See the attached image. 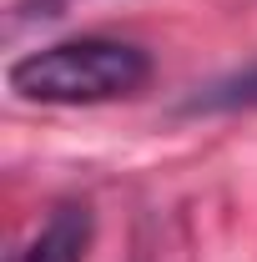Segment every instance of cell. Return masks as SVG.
Here are the masks:
<instances>
[{
	"instance_id": "obj_4",
	"label": "cell",
	"mask_w": 257,
	"mask_h": 262,
	"mask_svg": "<svg viewBox=\"0 0 257 262\" xmlns=\"http://www.w3.org/2000/svg\"><path fill=\"white\" fill-rule=\"evenodd\" d=\"M61 5H71V0H20L15 10H20V15H56Z\"/></svg>"
},
{
	"instance_id": "obj_2",
	"label": "cell",
	"mask_w": 257,
	"mask_h": 262,
	"mask_svg": "<svg viewBox=\"0 0 257 262\" xmlns=\"http://www.w3.org/2000/svg\"><path fill=\"white\" fill-rule=\"evenodd\" d=\"M91 232H96L91 207H86V202H61V207L40 222V232H35L10 262H86Z\"/></svg>"
},
{
	"instance_id": "obj_3",
	"label": "cell",
	"mask_w": 257,
	"mask_h": 262,
	"mask_svg": "<svg viewBox=\"0 0 257 262\" xmlns=\"http://www.w3.org/2000/svg\"><path fill=\"white\" fill-rule=\"evenodd\" d=\"M182 116H227V111H257V61L227 71L207 86H192L177 101Z\"/></svg>"
},
{
	"instance_id": "obj_1",
	"label": "cell",
	"mask_w": 257,
	"mask_h": 262,
	"mask_svg": "<svg viewBox=\"0 0 257 262\" xmlns=\"http://www.w3.org/2000/svg\"><path fill=\"white\" fill-rule=\"evenodd\" d=\"M152 81V56L131 40H106V35H81L31 51L10 61L5 86L20 101L40 106H96V101L136 96Z\"/></svg>"
}]
</instances>
